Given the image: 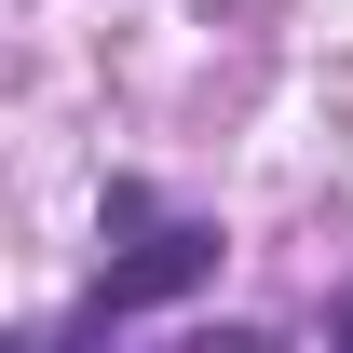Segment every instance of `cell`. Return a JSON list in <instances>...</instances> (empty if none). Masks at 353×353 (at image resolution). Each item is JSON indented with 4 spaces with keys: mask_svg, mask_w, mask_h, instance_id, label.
<instances>
[{
    "mask_svg": "<svg viewBox=\"0 0 353 353\" xmlns=\"http://www.w3.org/2000/svg\"><path fill=\"white\" fill-rule=\"evenodd\" d=\"M340 340H353V312H340Z\"/></svg>",
    "mask_w": 353,
    "mask_h": 353,
    "instance_id": "2",
    "label": "cell"
},
{
    "mask_svg": "<svg viewBox=\"0 0 353 353\" xmlns=\"http://www.w3.org/2000/svg\"><path fill=\"white\" fill-rule=\"evenodd\" d=\"M218 218H136V245L109 272H95V299L68 312V340H95V326H136V312H176L190 285H218Z\"/></svg>",
    "mask_w": 353,
    "mask_h": 353,
    "instance_id": "1",
    "label": "cell"
}]
</instances>
